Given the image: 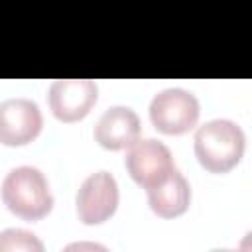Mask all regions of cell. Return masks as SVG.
I'll return each mask as SVG.
<instances>
[{
    "instance_id": "6da1fadb",
    "label": "cell",
    "mask_w": 252,
    "mask_h": 252,
    "mask_svg": "<svg viewBox=\"0 0 252 252\" xmlns=\"http://www.w3.org/2000/svg\"><path fill=\"white\" fill-rule=\"evenodd\" d=\"M246 138L242 128L226 118H215L197 128L193 148L199 163L211 173L230 171L242 158Z\"/></svg>"
},
{
    "instance_id": "7a4b0ae2",
    "label": "cell",
    "mask_w": 252,
    "mask_h": 252,
    "mask_svg": "<svg viewBox=\"0 0 252 252\" xmlns=\"http://www.w3.org/2000/svg\"><path fill=\"white\" fill-rule=\"evenodd\" d=\"M2 201L10 213L24 220H39L53 207L47 177L33 165L10 169L2 181Z\"/></svg>"
},
{
    "instance_id": "3957f363",
    "label": "cell",
    "mask_w": 252,
    "mask_h": 252,
    "mask_svg": "<svg viewBox=\"0 0 252 252\" xmlns=\"http://www.w3.org/2000/svg\"><path fill=\"white\" fill-rule=\"evenodd\" d=\"M201 114L199 100L193 93L173 87L159 91L150 102L152 124L167 136H179L189 132Z\"/></svg>"
},
{
    "instance_id": "277c9868",
    "label": "cell",
    "mask_w": 252,
    "mask_h": 252,
    "mask_svg": "<svg viewBox=\"0 0 252 252\" xmlns=\"http://www.w3.org/2000/svg\"><path fill=\"white\" fill-rule=\"evenodd\" d=\"M124 165L130 177L144 189L159 183L175 167L169 148L154 138H144V140L136 138L128 146Z\"/></svg>"
},
{
    "instance_id": "5b68a950",
    "label": "cell",
    "mask_w": 252,
    "mask_h": 252,
    "mask_svg": "<svg viewBox=\"0 0 252 252\" xmlns=\"http://www.w3.org/2000/svg\"><path fill=\"white\" fill-rule=\"evenodd\" d=\"M118 183L108 171L91 173L77 191V215L85 224L108 220L118 207Z\"/></svg>"
},
{
    "instance_id": "8992f818",
    "label": "cell",
    "mask_w": 252,
    "mask_h": 252,
    "mask_svg": "<svg viewBox=\"0 0 252 252\" xmlns=\"http://www.w3.org/2000/svg\"><path fill=\"white\" fill-rule=\"evenodd\" d=\"M98 89L91 79H57L47 93L49 110L61 122L83 120L96 102Z\"/></svg>"
},
{
    "instance_id": "52a82bcc",
    "label": "cell",
    "mask_w": 252,
    "mask_h": 252,
    "mask_svg": "<svg viewBox=\"0 0 252 252\" xmlns=\"http://www.w3.org/2000/svg\"><path fill=\"white\" fill-rule=\"evenodd\" d=\"M43 126L39 106L30 98H8L0 102V144L26 146L33 142Z\"/></svg>"
},
{
    "instance_id": "ba28073f",
    "label": "cell",
    "mask_w": 252,
    "mask_h": 252,
    "mask_svg": "<svg viewBox=\"0 0 252 252\" xmlns=\"http://www.w3.org/2000/svg\"><path fill=\"white\" fill-rule=\"evenodd\" d=\"M140 118L128 106H110L94 126V140L104 150H124L140 136Z\"/></svg>"
},
{
    "instance_id": "9c48e42d",
    "label": "cell",
    "mask_w": 252,
    "mask_h": 252,
    "mask_svg": "<svg viewBox=\"0 0 252 252\" xmlns=\"http://www.w3.org/2000/svg\"><path fill=\"white\" fill-rule=\"evenodd\" d=\"M150 209L161 219H173L183 215L191 203V187L183 173L173 167L159 183L148 187Z\"/></svg>"
},
{
    "instance_id": "30bf717a",
    "label": "cell",
    "mask_w": 252,
    "mask_h": 252,
    "mask_svg": "<svg viewBox=\"0 0 252 252\" xmlns=\"http://www.w3.org/2000/svg\"><path fill=\"white\" fill-rule=\"evenodd\" d=\"M14 250H24V252H41L43 242L32 234L30 230L24 228H6L0 232V252H14Z\"/></svg>"
}]
</instances>
